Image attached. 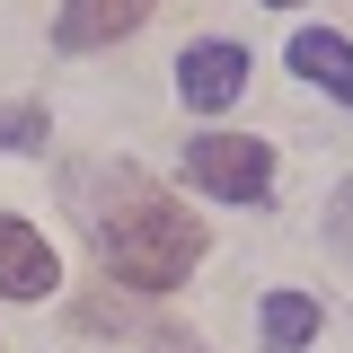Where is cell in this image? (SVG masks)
Wrapping results in <instances>:
<instances>
[{
    "instance_id": "obj_5",
    "label": "cell",
    "mask_w": 353,
    "mask_h": 353,
    "mask_svg": "<svg viewBox=\"0 0 353 353\" xmlns=\"http://www.w3.org/2000/svg\"><path fill=\"white\" fill-rule=\"evenodd\" d=\"M150 9H159V0H62L53 36H62V53H97V44L132 36V27H141Z\"/></svg>"
},
{
    "instance_id": "obj_2",
    "label": "cell",
    "mask_w": 353,
    "mask_h": 353,
    "mask_svg": "<svg viewBox=\"0 0 353 353\" xmlns=\"http://www.w3.org/2000/svg\"><path fill=\"white\" fill-rule=\"evenodd\" d=\"M185 176L221 194V203H265L274 194V150L248 141V132H194L185 141Z\"/></svg>"
},
{
    "instance_id": "obj_3",
    "label": "cell",
    "mask_w": 353,
    "mask_h": 353,
    "mask_svg": "<svg viewBox=\"0 0 353 353\" xmlns=\"http://www.w3.org/2000/svg\"><path fill=\"white\" fill-rule=\"evenodd\" d=\"M176 97H185L194 115L239 106V97H248V44H221V36L185 44V53H176Z\"/></svg>"
},
{
    "instance_id": "obj_11",
    "label": "cell",
    "mask_w": 353,
    "mask_h": 353,
    "mask_svg": "<svg viewBox=\"0 0 353 353\" xmlns=\"http://www.w3.org/2000/svg\"><path fill=\"white\" fill-rule=\"evenodd\" d=\"M274 9H283V0H274Z\"/></svg>"
},
{
    "instance_id": "obj_7",
    "label": "cell",
    "mask_w": 353,
    "mask_h": 353,
    "mask_svg": "<svg viewBox=\"0 0 353 353\" xmlns=\"http://www.w3.org/2000/svg\"><path fill=\"white\" fill-rule=\"evenodd\" d=\"M309 336H318V301H309V292H274V301H265V345L301 353Z\"/></svg>"
},
{
    "instance_id": "obj_8",
    "label": "cell",
    "mask_w": 353,
    "mask_h": 353,
    "mask_svg": "<svg viewBox=\"0 0 353 353\" xmlns=\"http://www.w3.org/2000/svg\"><path fill=\"white\" fill-rule=\"evenodd\" d=\"M44 141V106H0V150H36Z\"/></svg>"
},
{
    "instance_id": "obj_10",
    "label": "cell",
    "mask_w": 353,
    "mask_h": 353,
    "mask_svg": "<svg viewBox=\"0 0 353 353\" xmlns=\"http://www.w3.org/2000/svg\"><path fill=\"white\" fill-rule=\"evenodd\" d=\"M150 353H203V345H185V336H159V345H150Z\"/></svg>"
},
{
    "instance_id": "obj_4",
    "label": "cell",
    "mask_w": 353,
    "mask_h": 353,
    "mask_svg": "<svg viewBox=\"0 0 353 353\" xmlns=\"http://www.w3.org/2000/svg\"><path fill=\"white\" fill-rule=\"evenodd\" d=\"M53 283H62L53 239H36L27 221H0V292H9V301H44Z\"/></svg>"
},
{
    "instance_id": "obj_1",
    "label": "cell",
    "mask_w": 353,
    "mask_h": 353,
    "mask_svg": "<svg viewBox=\"0 0 353 353\" xmlns=\"http://www.w3.org/2000/svg\"><path fill=\"white\" fill-rule=\"evenodd\" d=\"M88 239H97V265L124 292H176L194 274V256H203V221L176 212L141 168H106V194L88 212Z\"/></svg>"
},
{
    "instance_id": "obj_9",
    "label": "cell",
    "mask_w": 353,
    "mask_h": 353,
    "mask_svg": "<svg viewBox=\"0 0 353 353\" xmlns=\"http://www.w3.org/2000/svg\"><path fill=\"white\" fill-rule=\"evenodd\" d=\"M327 239H336V256H353V176L336 185V212H327Z\"/></svg>"
},
{
    "instance_id": "obj_6",
    "label": "cell",
    "mask_w": 353,
    "mask_h": 353,
    "mask_svg": "<svg viewBox=\"0 0 353 353\" xmlns=\"http://www.w3.org/2000/svg\"><path fill=\"white\" fill-rule=\"evenodd\" d=\"M292 71H301L309 88H327V97H345V106H353V44H345V36L301 27V36H292Z\"/></svg>"
}]
</instances>
